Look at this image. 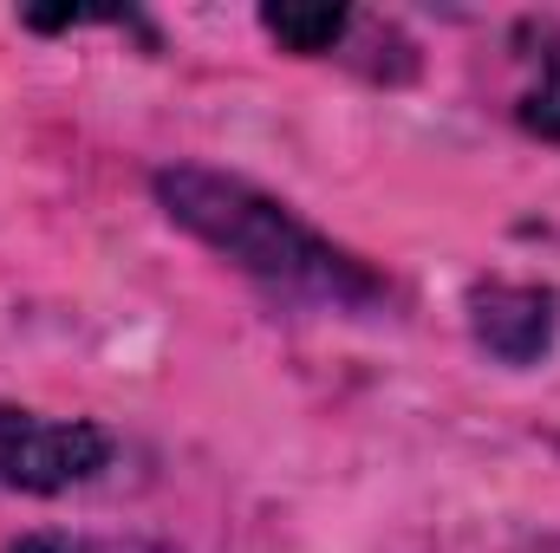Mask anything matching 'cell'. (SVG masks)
I'll return each instance as SVG.
<instances>
[{
    "instance_id": "1",
    "label": "cell",
    "mask_w": 560,
    "mask_h": 553,
    "mask_svg": "<svg viewBox=\"0 0 560 553\" xmlns=\"http://www.w3.org/2000/svg\"><path fill=\"white\" fill-rule=\"evenodd\" d=\"M163 215L196 235L209 255H222L235 274L261 280L268 293L287 299H313V306H385L392 286L372 274L359 255H346L339 242H326L306 215H293L280 196L255 189L235 169L215 163H170L150 176Z\"/></svg>"
},
{
    "instance_id": "2",
    "label": "cell",
    "mask_w": 560,
    "mask_h": 553,
    "mask_svg": "<svg viewBox=\"0 0 560 553\" xmlns=\"http://www.w3.org/2000/svg\"><path fill=\"white\" fill-rule=\"evenodd\" d=\"M118 456L112 430L92 416H39L0 404V489L13 495H66L105 475Z\"/></svg>"
},
{
    "instance_id": "3",
    "label": "cell",
    "mask_w": 560,
    "mask_h": 553,
    "mask_svg": "<svg viewBox=\"0 0 560 553\" xmlns=\"http://www.w3.org/2000/svg\"><path fill=\"white\" fill-rule=\"evenodd\" d=\"M560 332V293L541 280H476L469 286V339L495 365H541Z\"/></svg>"
},
{
    "instance_id": "4",
    "label": "cell",
    "mask_w": 560,
    "mask_h": 553,
    "mask_svg": "<svg viewBox=\"0 0 560 553\" xmlns=\"http://www.w3.org/2000/svg\"><path fill=\"white\" fill-rule=\"evenodd\" d=\"M346 26H352V7H326V0H275V7H261V33L275 39L280 52H293V59H319V52H332L339 39H346Z\"/></svg>"
},
{
    "instance_id": "5",
    "label": "cell",
    "mask_w": 560,
    "mask_h": 553,
    "mask_svg": "<svg viewBox=\"0 0 560 553\" xmlns=\"http://www.w3.org/2000/svg\"><path fill=\"white\" fill-rule=\"evenodd\" d=\"M515 125L541 143H560V46L541 59V79L515 98Z\"/></svg>"
},
{
    "instance_id": "6",
    "label": "cell",
    "mask_w": 560,
    "mask_h": 553,
    "mask_svg": "<svg viewBox=\"0 0 560 553\" xmlns=\"http://www.w3.org/2000/svg\"><path fill=\"white\" fill-rule=\"evenodd\" d=\"M7 553H170V548H150V541H85V534H59V528H46V534L13 541Z\"/></svg>"
}]
</instances>
